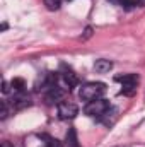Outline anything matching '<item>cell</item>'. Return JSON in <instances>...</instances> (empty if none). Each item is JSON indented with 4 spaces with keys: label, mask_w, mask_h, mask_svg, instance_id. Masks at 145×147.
Instances as JSON below:
<instances>
[{
    "label": "cell",
    "mask_w": 145,
    "mask_h": 147,
    "mask_svg": "<svg viewBox=\"0 0 145 147\" xmlns=\"http://www.w3.org/2000/svg\"><path fill=\"white\" fill-rule=\"evenodd\" d=\"M106 92V84L103 82H87L80 87L79 91V98L82 101H94V99H99L103 98V94Z\"/></svg>",
    "instance_id": "cell-1"
},
{
    "label": "cell",
    "mask_w": 145,
    "mask_h": 147,
    "mask_svg": "<svg viewBox=\"0 0 145 147\" xmlns=\"http://www.w3.org/2000/svg\"><path fill=\"white\" fill-rule=\"evenodd\" d=\"M109 108H111V106H109V101L99 98V99L89 101V103L85 105V108H84V113H85L87 116H91V118H101V116H104L109 111Z\"/></svg>",
    "instance_id": "cell-2"
},
{
    "label": "cell",
    "mask_w": 145,
    "mask_h": 147,
    "mask_svg": "<svg viewBox=\"0 0 145 147\" xmlns=\"http://www.w3.org/2000/svg\"><path fill=\"white\" fill-rule=\"evenodd\" d=\"M118 82H121L123 86V94H133L138 84V75L137 74H126V75H118L116 77Z\"/></svg>",
    "instance_id": "cell-3"
},
{
    "label": "cell",
    "mask_w": 145,
    "mask_h": 147,
    "mask_svg": "<svg viewBox=\"0 0 145 147\" xmlns=\"http://www.w3.org/2000/svg\"><path fill=\"white\" fill-rule=\"evenodd\" d=\"M77 113H79V108L73 103H70V101L58 103V116L62 120H72V118L77 116Z\"/></svg>",
    "instance_id": "cell-4"
},
{
    "label": "cell",
    "mask_w": 145,
    "mask_h": 147,
    "mask_svg": "<svg viewBox=\"0 0 145 147\" xmlns=\"http://www.w3.org/2000/svg\"><path fill=\"white\" fill-rule=\"evenodd\" d=\"M60 74H62V79H63V82L68 86V89H72V87H75V86L79 84V77H77V74L73 72L70 67H67V65H62V70H60Z\"/></svg>",
    "instance_id": "cell-5"
},
{
    "label": "cell",
    "mask_w": 145,
    "mask_h": 147,
    "mask_svg": "<svg viewBox=\"0 0 145 147\" xmlns=\"http://www.w3.org/2000/svg\"><path fill=\"white\" fill-rule=\"evenodd\" d=\"M63 96H65V91H63V89H60L58 86H53V87H50V89H48V92H46L44 99H46V103H48V105H53V103L62 101V98H63Z\"/></svg>",
    "instance_id": "cell-6"
},
{
    "label": "cell",
    "mask_w": 145,
    "mask_h": 147,
    "mask_svg": "<svg viewBox=\"0 0 145 147\" xmlns=\"http://www.w3.org/2000/svg\"><path fill=\"white\" fill-rule=\"evenodd\" d=\"M28 106H31V99L28 96H24L22 92H19V96H15L12 101V108H15V110H24Z\"/></svg>",
    "instance_id": "cell-7"
},
{
    "label": "cell",
    "mask_w": 145,
    "mask_h": 147,
    "mask_svg": "<svg viewBox=\"0 0 145 147\" xmlns=\"http://www.w3.org/2000/svg\"><path fill=\"white\" fill-rule=\"evenodd\" d=\"M111 69H113V62L104 60V58L96 60V63H94V70H96L97 74H108Z\"/></svg>",
    "instance_id": "cell-8"
},
{
    "label": "cell",
    "mask_w": 145,
    "mask_h": 147,
    "mask_svg": "<svg viewBox=\"0 0 145 147\" xmlns=\"http://www.w3.org/2000/svg\"><path fill=\"white\" fill-rule=\"evenodd\" d=\"M65 140H67V147H80L75 128H68V132H67V139H65Z\"/></svg>",
    "instance_id": "cell-9"
},
{
    "label": "cell",
    "mask_w": 145,
    "mask_h": 147,
    "mask_svg": "<svg viewBox=\"0 0 145 147\" xmlns=\"http://www.w3.org/2000/svg\"><path fill=\"white\" fill-rule=\"evenodd\" d=\"M41 139L44 140L43 142V147H63L60 140H56V139H53L50 135H41Z\"/></svg>",
    "instance_id": "cell-10"
},
{
    "label": "cell",
    "mask_w": 145,
    "mask_h": 147,
    "mask_svg": "<svg viewBox=\"0 0 145 147\" xmlns=\"http://www.w3.org/2000/svg\"><path fill=\"white\" fill-rule=\"evenodd\" d=\"M10 86L14 87V91H17V92H24V87H26V82H24V79H12V82H10Z\"/></svg>",
    "instance_id": "cell-11"
},
{
    "label": "cell",
    "mask_w": 145,
    "mask_h": 147,
    "mask_svg": "<svg viewBox=\"0 0 145 147\" xmlns=\"http://www.w3.org/2000/svg\"><path fill=\"white\" fill-rule=\"evenodd\" d=\"M44 5H46V9H48V10L55 12V10H58V9H60L62 0H44Z\"/></svg>",
    "instance_id": "cell-12"
},
{
    "label": "cell",
    "mask_w": 145,
    "mask_h": 147,
    "mask_svg": "<svg viewBox=\"0 0 145 147\" xmlns=\"http://www.w3.org/2000/svg\"><path fill=\"white\" fill-rule=\"evenodd\" d=\"M118 2H119V5H121V7H125V9H128V10H130V9H133V7L137 5V2H135V0H118Z\"/></svg>",
    "instance_id": "cell-13"
},
{
    "label": "cell",
    "mask_w": 145,
    "mask_h": 147,
    "mask_svg": "<svg viewBox=\"0 0 145 147\" xmlns=\"http://www.w3.org/2000/svg\"><path fill=\"white\" fill-rule=\"evenodd\" d=\"M9 116V106H7V101L2 103V118H7Z\"/></svg>",
    "instance_id": "cell-14"
},
{
    "label": "cell",
    "mask_w": 145,
    "mask_h": 147,
    "mask_svg": "<svg viewBox=\"0 0 145 147\" xmlns=\"http://www.w3.org/2000/svg\"><path fill=\"white\" fill-rule=\"evenodd\" d=\"M2 91H3V92H7V91H9V84H7V82H3V87H2Z\"/></svg>",
    "instance_id": "cell-15"
},
{
    "label": "cell",
    "mask_w": 145,
    "mask_h": 147,
    "mask_svg": "<svg viewBox=\"0 0 145 147\" xmlns=\"http://www.w3.org/2000/svg\"><path fill=\"white\" fill-rule=\"evenodd\" d=\"M2 147H12V144H10V142H3V144H2Z\"/></svg>",
    "instance_id": "cell-16"
}]
</instances>
